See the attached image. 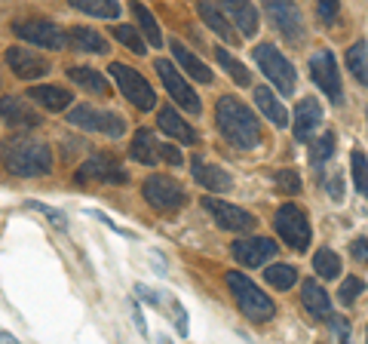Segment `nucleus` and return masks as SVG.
Instances as JSON below:
<instances>
[{
	"label": "nucleus",
	"mask_w": 368,
	"mask_h": 344,
	"mask_svg": "<svg viewBox=\"0 0 368 344\" xmlns=\"http://www.w3.org/2000/svg\"><path fill=\"white\" fill-rule=\"evenodd\" d=\"M347 68H350L356 83L368 86V43L365 40H356L353 47L347 49Z\"/></svg>",
	"instance_id": "31"
},
{
	"label": "nucleus",
	"mask_w": 368,
	"mask_h": 344,
	"mask_svg": "<svg viewBox=\"0 0 368 344\" xmlns=\"http://www.w3.org/2000/svg\"><path fill=\"white\" fill-rule=\"evenodd\" d=\"M154 71L160 74L166 93H169L184 111H188V114H200V111H203V105H200V95L194 93V86L184 81V74L172 65L169 59H157V61H154Z\"/></svg>",
	"instance_id": "8"
},
{
	"label": "nucleus",
	"mask_w": 368,
	"mask_h": 344,
	"mask_svg": "<svg viewBox=\"0 0 368 344\" xmlns=\"http://www.w3.org/2000/svg\"><path fill=\"white\" fill-rule=\"evenodd\" d=\"M264 280L274 289H292L298 283V271L292 268V264H270V268H264Z\"/></svg>",
	"instance_id": "34"
},
{
	"label": "nucleus",
	"mask_w": 368,
	"mask_h": 344,
	"mask_svg": "<svg viewBox=\"0 0 368 344\" xmlns=\"http://www.w3.org/2000/svg\"><path fill=\"white\" fill-rule=\"evenodd\" d=\"M203 209L215 218L218 227H224V231H233V234L255 231V215L245 213L240 206H233V203H224L218 197H203Z\"/></svg>",
	"instance_id": "12"
},
{
	"label": "nucleus",
	"mask_w": 368,
	"mask_h": 344,
	"mask_svg": "<svg viewBox=\"0 0 368 344\" xmlns=\"http://www.w3.org/2000/svg\"><path fill=\"white\" fill-rule=\"evenodd\" d=\"M0 163L6 166V172L19 175V179H37V175L52 172V151L47 142L13 136L0 145Z\"/></svg>",
	"instance_id": "1"
},
{
	"label": "nucleus",
	"mask_w": 368,
	"mask_h": 344,
	"mask_svg": "<svg viewBox=\"0 0 368 344\" xmlns=\"http://www.w3.org/2000/svg\"><path fill=\"white\" fill-rule=\"evenodd\" d=\"M313 271H317L322 280H338L341 277V255L331 249H319L313 255Z\"/></svg>",
	"instance_id": "33"
},
{
	"label": "nucleus",
	"mask_w": 368,
	"mask_h": 344,
	"mask_svg": "<svg viewBox=\"0 0 368 344\" xmlns=\"http://www.w3.org/2000/svg\"><path fill=\"white\" fill-rule=\"evenodd\" d=\"M362 292H365V283H362V280H359V277H347L344 283H341V289H338V302L350 307Z\"/></svg>",
	"instance_id": "39"
},
{
	"label": "nucleus",
	"mask_w": 368,
	"mask_h": 344,
	"mask_svg": "<svg viewBox=\"0 0 368 344\" xmlns=\"http://www.w3.org/2000/svg\"><path fill=\"white\" fill-rule=\"evenodd\" d=\"M322 123V105L313 99V95H307L304 102H298V108H295V120H292V126H295V138L298 142H310V136L317 132V126Z\"/></svg>",
	"instance_id": "18"
},
{
	"label": "nucleus",
	"mask_w": 368,
	"mask_h": 344,
	"mask_svg": "<svg viewBox=\"0 0 368 344\" xmlns=\"http://www.w3.org/2000/svg\"><path fill=\"white\" fill-rule=\"evenodd\" d=\"M190 172H194V179L203 184L209 194H227V191L233 188V179H231V175H227L221 166L206 163L203 157H194V160H190Z\"/></svg>",
	"instance_id": "19"
},
{
	"label": "nucleus",
	"mask_w": 368,
	"mask_h": 344,
	"mask_svg": "<svg viewBox=\"0 0 368 344\" xmlns=\"http://www.w3.org/2000/svg\"><path fill=\"white\" fill-rule=\"evenodd\" d=\"M331 154H335V132H322L317 142L310 145V163L313 166H322Z\"/></svg>",
	"instance_id": "38"
},
{
	"label": "nucleus",
	"mask_w": 368,
	"mask_h": 344,
	"mask_svg": "<svg viewBox=\"0 0 368 344\" xmlns=\"http://www.w3.org/2000/svg\"><path fill=\"white\" fill-rule=\"evenodd\" d=\"M86 179H99V182H114V184H126L129 182V172L114 160L108 154H92L90 160L80 166L77 172V182H86Z\"/></svg>",
	"instance_id": "15"
},
{
	"label": "nucleus",
	"mask_w": 368,
	"mask_h": 344,
	"mask_svg": "<svg viewBox=\"0 0 368 344\" xmlns=\"http://www.w3.org/2000/svg\"><path fill=\"white\" fill-rule=\"evenodd\" d=\"M255 105H258V111L264 114V117L274 123V126H288V111H286V105H283V99L270 90V86H255Z\"/></svg>",
	"instance_id": "23"
},
{
	"label": "nucleus",
	"mask_w": 368,
	"mask_h": 344,
	"mask_svg": "<svg viewBox=\"0 0 368 344\" xmlns=\"http://www.w3.org/2000/svg\"><path fill=\"white\" fill-rule=\"evenodd\" d=\"M350 175H353L356 194L368 197V157H365L362 151H353V154H350Z\"/></svg>",
	"instance_id": "35"
},
{
	"label": "nucleus",
	"mask_w": 368,
	"mask_h": 344,
	"mask_svg": "<svg viewBox=\"0 0 368 344\" xmlns=\"http://www.w3.org/2000/svg\"><path fill=\"white\" fill-rule=\"evenodd\" d=\"M221 10L227 13V19L236 25V31H240V37L252 40L258 34V10L249 4V0H221Z\"/></svg>",
	"instance_id": "17"
},
{
	"label": "nucleus",
	"mask_w": 368,
	"mask_h": 344,
	"mask_svg": "<svg viewBox=\"0 0 368 344\" xmlns=\"http://www.w3.org/2000/svg\"><path fill=\"white\" fill-rule=\"evenodd\" d=\"M310 77L331 102L341 105V99H344V86H341L335 52H331V49H317V52H313V56H310Z\"/></svg>",
	"instance_id": "10"
},
{
	"label": "nucleus",
	"mask_w": 368,
	"mask_h": 344,
	"mask_svg": "<svg viewBox=\"0 0 368 344\" xmlns=\"http://www.w3.org/2000/svg\"><path fill=\"white\" fill-rule=\"evenodd\" d=\"M13 31H16V37L28 40L31 47H47V49H68V47H71V34L61 31L56 22H47V19H40V22H19Z\"/></svg>",
	"instance_id": "11"
},
{
	"label": "nucleus",
	"mask_w": 368,
	"mask_h": 344,
	"mask_svg": "<svg viewBox=\"0 0 368 344\" xmlns=\"http://www.w3.org/2000/svg\"><path fill=\"white\" fill-rule=\"evenodd\" d=\"M90 215H92V218H99V222H102V225H108V227H111V231H117V234H123V237H133V234H129V231H126V227H120L117 222H111V218H108V215H104V213H90Z\"/></svg>",
	"instance_id": "45"
},
{
	"label": "nucleus",
	"mask_w": 368,
	"mask_h": 344,
	"mask_svg": "<svg viewBox=\"0 0 368 344\" xmlns=\"http://www.w3.org/2000/svg\"><path fill=\"white\" fill-rule=\"evenodd\" d=\"M255 61H258L261 71H264L267 81L274 83L283 95H292V93H295L298 74H295L292 61H288L283 52L274 47V43H261V47H255Z\"/></svg>",
	"instance_id": "4"
},
{
	"label": "nucleus",
	"mask_w": 368,
	"mask_h": 344,
	"mask_svg": "<svg viewBox=\"0 0 368 344\" xmlns=\"http://www.w3.org/2000/svg\"><path fill=\"white\" fill-rule=\"evenodd\" d=\"M114 37H117L126 49H133L135 56H145V52H147L142 34H138V28H133V25H117V28H114Z\"/></svg>",
	"instance_id": "37"
},
{
	"label": "nucleus",
	"mask_w": 368,
	"mask_h": 344,
	"mask_svg": "<svg viewBox=\"0 0 368 344\" xmlns=\"http://www.w3.org/2000/svg\"><path fill=\"white\" fill-rule=\"evenodd\" d=\"M215 123L221 129V136L236 148H258L261 145V126L252 108L236 99V95H221L215 105Z\"/></svg>",
	"instance_id": "2"
},
{
	"label": "nucleus",
	"mask_w": 368,
	"mask_h": 344,
	"mask_svg": "<svg viewBox=\"0 0 368 344\" xmlns=\"http://www.w3.org/2000/svg\"><path fill=\"white\" fill-rule=\"evenodd\" d=\"M301 302L313 316H331V298L317 280H307L301 286Z\"/></svg>",
	"instance_id": "27"
},
{
	"label": "nucleus",
	"mask_w": 368,
	"mask_h": 344,
	"mask_svg": "<svg viewBox=\"0 0 368 344\" xmlns=\"http://www.w3.org/2000/svg\"><path fill=\"white\" fill-rule=\"evenodd\" d=\"M34 105H40V108H47V111H68L71 108V102H74V95L68 93V90H61V86H49V83H40V86H34V90L25 93Z\"/></svg>",
	"instance_id": "20"
},
{
	"label": "nucleus",
	"mask_w": 368,
	"mask_h": 344,
	"mask_svg": "<svg viewBox=\"0 0 368 344\" xmlns=\"http://www.w3.org/2000/svg\"><path fill=\"white\" fill-rule=\"evenodd\" d=\"M68 77L80 86V90H86L90 95H108L111 93V83L102 77V71H95V68H86V65H74L68 68Z\"/></svg>",
	"instance_id": "26"
},
{
	"label": "nucleus",
	"mask_w": 368,
	"mask_h": 344,
	"mask_svg": "<svg viewBox=\"0 0 368 344\" xmlns=\"http://www.w3.org/2000/svg\"><path fill=\"white\" fill-rule=\"evenodd\" d=\"M4 61L10 65V71L19 81H37V77L52 71L49 59H43L37 49H28V47H10L4 52Z\"/></svg>",
	"instance_id": "13"
},
{
	"label": "nucleus",
	"mask_w": 368,
	"mask_h": 344,
	"mask_svg": "<svg viewBox=\"0 0 368 344\" xmlns=\"http://www.w3.org/2000/svg\"><path fill=\"white\" fill-rule=\"evenodd\" d=\"M365 120H368V111H365Z\"/></svg>",
	"instance_id": "49"
},
{
	"label": "nucleus",
	"mask_w": 368,
	"mask_h": 344,
	"mask_svg": "<svg viewBox=\"0 0 368 344\" xmlns=\"http://www.w3.org/2000/svg\"><path fill=\"white\" fill-rule=\"evenodd\" d=\"M215 56H218V65H221L224 71L231 74V77H233V81L240 83V86H249V83H252V74L245 71V65H243V61H236V59H233L227 49H218Z\"/></svg>",
	"instance_id": "36"
},
{
	"label": "nucleus",
	"mask_w": 368,
	"mask_h": 344,
	"mask_svg": "<svg viewBox=\"0 0 368 344\" xmlns=\"http://www.w3.org/2000/svg\"><path fill=\"white\" fill-rule=\"evenodd\" d=\"M77 13L83 16H92V19H111L117 22L120 19V4L117 0H68Z\"/></svg>",
	"instance_id": "28"
},
{
	"label": "nucleus",
	"mask_w": 368,
	"mask_h": 344,
	"mask_svg": "<svg viewBox=\"0 0 368 344\" xmlns=\"http://www.w3.org/2000/svg\"><path fill=\"white\" fill-rule=\"evenodd\" d=\"M102 120H104V111L92 108V105H77V108L68 111V123L86 132H102Z\"/></svg>",
	"instance_id": "30"
},
{
	"label": "nucleus",
	"mask_w": 368,
	"mask_h": 344,
	"mask_svg": "<svg viewBox=\"0 0 368 344\" xmlns=\"http://www.w3.org/2000/svg\"><path fill=\"white\" fill-rule=\"evenodd\" d=\"M276 188L288 194V197H295V194H301V175H298V170H279L276 172Z\"/></svg>",
	"instance_id": "41"
},
{
	"label": "nucleus",
	"mask_w": 368,
	"mask_h": 344,
	"mask_svg": "<svg viewBox=\"0 0 368 344\" xmlns=\"http://www.w3.org/2000/svg\"><path fill=\"white\" fill-rule=\"evenodd\" d=\"M350 252H353V259H356V261H362L365 268H368V240H365V237H359V240H356L353 246H350Z\"/></svg>",
	"instance_id": "44"
},
{
	"label": "nucleus",
	"mask_w": 368,
	"mask_h": 344,
	"mask_svg": "<svg viewBox=\"0 0 368 344\" xmlns=\"http://www.w3.org/2000/svg\"><path fill=\"white\" fill-rule=\"evenodd\" d=\"M169 47H172L175 61H178V65L184 68V74L194 77V81H200V83H212V71H209V68H206L203 61H200L190 49H184V43H181V40H172Z\"/></svg>",
	"instance_id": "25"
},
{
	"label": "nucleus",
	"mask_w": 368,
	"mask_h": 344,
	"mask_svg": "<svg viewBox=\"0 0 368 344\" xmlns=\"http://www.w3.org/2000/svg\"><path fill=\"white\" fill-rule=\"evenodd\" d=\"M142 194L157 213H175V209H181L188 203L184 188L175 179H169V175H147L142 184Z\"/></svg>",
	"instance_id": "7"
},
{
	"label": "nucleus",
	"mask_w": 368,
	"mask_h": 344,
	"mask_svg": "<svg viewBox=\"0 0 368 344\" xmlns=\"http://www.w3.org/2000/svg\"><path fill=\"white\" fill-rule=\"evenodd\" d=\"M276 234L283 237V243H288L295 252H304L307 246H310V218L301 206H295V203H283V206L276 209Z\"/></svg>",
	"instance_id": "5"
},
{
	"label": "nucleus",
	"mask_w": 368,
	"mask_h": 344,
	"mask_svg": "<svg viewBox=\"0 0 368 344\" xmlns=\"http://www.w3.org/2000/svg\"><path fill=\"white\" fill-rule=\"evenodd\" d=\"M331 326H335L338 338H341V341H347V335H350V329H347V323L341 320V316H335V314H331Z\"/></svg>",
	"instance_id": "46"
},
{
	"label": "nucleus",
	"mask_w": 368,
	"mask_h": 344,
	"mask_svg": "<svg viewBox=\"0 0 368 344\" xmlns=\"http://www.w3.org/2000/svg\"><path fill=\"white\" fill-rule=\"evenodd\" d=\"M160 157L166 163H172V166H181L184 163V157H181V151L175 145H166V142H160Z\"/></svg>",
	"instance_id": "43"
},
{
	"label": "nucleus",
	"mask_w": 368,
	"mask_h": 344,
	"mask_svg": "<svg viewBox=\"0 0 368 344\" xmlns=\"http://www.w3.org/2000/svg\"><path fill=\"white\" fill-rule=\"evenodd\" d=\"M129 10H133L138 28H142L147 43H151V47H163V31H160V25H157V19L151 16V10H147L145 4H135V0H133V6H129Z\"/></svg>",
	"instance_id": "32"
},
{
	"label": "nucleus",
	"mask_w": 368,
	"mask_h": 344,
	"mask_svg": "<svg viewBox=\"0 0 368 344\" xmlns=\"http://www.w3.org/2000/svg\"><path fill=\"white\" fill-rule=\"evenodd\" d=\"M365 341H368V329H365Z\"/></svg>",
	"instance_id": "48"
},
{
	"label": "nucleus",
	"mask_w": 368,
	"mask_h": 344,
	"mask_svg": "<svg viewBox=\"0 0 368 344\" xmlns=\"http://www.w3.org/2000/svg\"><path fill=\"white\" fill-rule=\"evenodd\" d=\"M129 157H133L135 163H145V166H154L157 160H160V142H157L154 129H138L135 132Z\"/></svg>",
	"instance_id": "24"
},
{
	"label": "nucleus",
	"mask_w": 368,
	"mask_h": 344,
	"mask_svg": "<svg viewBox=\"0 0 368 344\" xmlns=\"http://www.w3.org/2000/svg\"><path fill=\"white\" fill-rule=\"evenodd\" d=\"M224 283L231 286V292H233V298H236V307L243 311L245 320H252V323H267V320H274V316H276V304L270 302V298L261 292V289L252 283L245 273L227 271V273H224Z\"/></svg>",
	"instance_id": "3"
},
{
	"label": "nucleus",
	"mask_w": 368,
	"mask_h": 344,
	"mask_svg": "<svg viewBox=\"0 0 368 344\" xmlns=\"http://www.w3.org/2000/svg\"><path fill=\"white\" fill-rule=\"evenodd\" d=\"M197 10H200V16H203V22L212 28L218 37H221L224 43H233L236 47V31H233V25H231V19L221 13V6L215 4V0H197Z\"/></svg>",
	"instance_id": "21"
},
{
	"label": "nucleus",
	"mask_w": 368,
	"mask_h": 344,
	"mask_svg": "<svg viewBox=\"0 0 368 344\" xmlns=\"http://www.w3.org/2000/svg\"><path fill=\"white\" fill-rule=\"evenodd\" d=\"M264 10L286 40L301 43L307 37V22H304L301 10L295 6V0H264Z\"/></svg>",
	"instance_id": "9"
},
{
	"label": "nucleus",
	"mask_w": 368,
	"mask_h": 344,
	"mask_svg": "<svg viewBox=\"0 0 368 344\" xmlns=\"http://www.w3.org/2000/svg\"><path fill=\"white\" fill-rule=\"evenodd\" d=\"M25 209H34V213L47 215V222H49L52 227H61V231H65V227H68V222H65V213H59V209L47 206V203H37V200H25Z\"/></svg>",
	"instance_id": "40"
},
{
	"label": "nucleus",
	"mask_w": 368,
	"mask_h": 344,
	"mask_svg": "<svg viewBox=\"0 0 368 344\" xmlns=\"http://www.w3.org/2000/svg\"><path fill=\"white\" fill-rule=\"evenodd\" d=\"M108 71H111L114 81H117L120 93L126 95V99L133 102L138 111H154L157 108V93L151 90V83H147L138 71H133V68L123 65V61H111Z\"/></svg>",
	"instance_id": "6"
},
{
	"label": "nucleus",
	"mask_w": 368,
	"mask_h": 344,
	"mask_svg": "<svg viewBox=\"0 0 368 344\" xmlns=\"http://www.w3.org/2000/svg\"><path fill=\"white\" fill-rule=\"evenodd\" d=\"M338 13H341V0H317V16H319V22L331 25V22L338 19Z\"/></svg>",
	"instance_id": "42"
},
{
	"label": "nucleus",
	"mask_w": 368,
	"mask_h": 344,
	"mask_svg": "<svg viewBox=\"0 0 368 344\" xmlns=\"http://www.w3.org/2000/svg\"><path fill=\"white\" fill-rule=\"evenodd\" d=\"M68 34H71V49H80V52H95V56L108 52V40H104L99 31H92V28H83V25H77V28H71Z\"/></svg>",
	"instance_id": "29"
},
{
	"label": "nucleus",
	"mask_w": 368,
	"mask_h": 344,
	"mask_svg": "<svg viewBox=\"0 0 368 344\" xmlns=\"http://www.w3.org/2000/svg\"><path fill=\"white\" fill-rule=\"evenodd\" d=\"M157 120H160V129L169 132V136L178 138V142H184V145H197V142H200L197 129L190 126V123H184V117L172 108V105H163V108H160V117H157Z\"/></svg>",
	"instance_id": "22"
},
{
	"label": "nucleus",
	"mask_w": 368,
	"mask_h": 344,
	"mask_svg": "<svg viewBox=\"0 0 368 344\" xmlns=\"http://www.w3.org/2000/svg\"><path fill=\"white\" fill-rule=\"evenodd\" d=\"M231 249H233V259L245 264V268H261V264L276 255L279 243H274L270 237H249V240H236Z\"/></svg>",
	"instance_id": "14"
},
{
	"label": "nucleus",
	"mask_w": 368,
	"mask_h": 344,
	"mask_svg": "<svg viewBox=\"0 0 368 344\" xmlns=\"http://www.w3.org/2000/svg\"><path fill=\"white\" fill-rule=\"evenodd\" d=\"M329 197L341 200V179H331V182H329Z\"/></svg>",
	"instance_id": "47"
},
{
	"label": "nucleus",
	"mask_w": 368,
	"mask_h": 344,
	"mask_svg": "<svg viewBox=\"0 0 368 344\" xmlns=\"http://www.w3.org/2000/svg\"><path fill=\"white\" fill-rule=\"evenodd\" d=\"M28 102L31 99H22V95H4V99H0V117L10 123V126H22V129L40 126L43 117Z\"/></svg>",
	"instance_id": "16"
}]
</instances>
